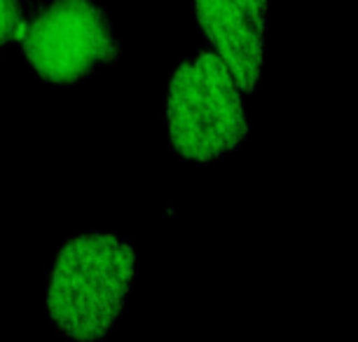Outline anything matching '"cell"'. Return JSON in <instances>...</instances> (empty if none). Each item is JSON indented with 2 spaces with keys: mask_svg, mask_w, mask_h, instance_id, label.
Here are the masks:
<instances>
[{
  "mask_svg": "<svg viewBox=\"0 0 358 342\" xmlns=\"http://www.w3.org/2000/svg\"><path fill=\"white\" fill-rule=\"evenodd\" d=\"M134 277L131 241L110 232H87L66 241L50 272L52 324L80 342L106 338L124 310Z\"/></svg>",
  "mask_w": 358,
  "mask_h": 342,
  "instance_id": "cell-1",
  "label": "cell"
},
{
  "mask_svg": "<svg viewBox=\"0 0 358 342\" xmlns=\"http://www.w3.org/2000/svg\"><path fill=\"white\" fill-rule=\"evenodd\" d=\"M171 145L192 162H213L248 138L241 87L215 50H201L173 71L166 97Z\"/></svg>",
  "mask_w": 358,
  "mask_h": 342,
  "instance_id": "cell-2",
  "label": "cell"
},
{
  "mask_svg": "<svg viewBox=\"0 0 358 342\" xmlns=\"http://www.w3.org/2000/svg\"><path fill=\"white\" fill-rule=\"evenodd\" d=\"M26 62L45 83L69 85L120 55L110 19L92 0H52L17 33Z\"/></svg>",
  "mask_w": 358,
  "mask_h": 342,
  "instance_id": "cell-3",
  "label": "cell"
},
{
  "mask_svg": "<svg viewBox=\"0 0 358 342\" xmlns=\"http://www.w3.org/2000/svg\"><path fill=\"white\" fill-rule=\"evenodd\" d=\"M197 22L234 73L241 92L258 90L269 31V0H194Z\"/></svg>",
  "mask_w": 358,
  "mask_h": 342,
  "instance_id": "cell-4",
  "label": "cell"
},
{
  "mask_svg": "<svg viewBox=\"0 0 358 342\" xmlns=\"http://www.w3.org/2000/svg\"><path fill=\"white\" fill-rule=\"evenodd\" d=\"M22 22V0H0V50L17 38Z\"/></svg>",
  "mask_w": 358,
  "mask_h": 342,
  "instance_id": "cell-5",
  "label": "cell"
}]
</instances>
